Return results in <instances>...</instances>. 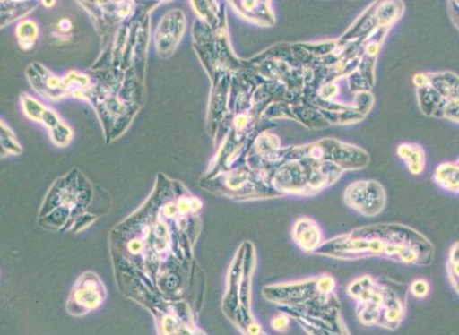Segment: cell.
<instances>
[{
	"mask_svg": "<svg viewBox=\"0 0 459 335\" xmlns=\"http://www.w3.org/2000/svg\"><path fill=\"white\" fill-rule=\"evenodd\" d=\"M314 254L343 262L379 258L405 267L427 268L436 257L434 243L422 232L401 222H379L342 234Z\"/></svg>",
	"mask_w": 459,
	"mask_h": 335,
	"instance_id": "6da1fadb",
	"label": "cell"
},
{
	"mask_svg": "<svg viewBox=\"0 0 459 335\" xmlns=\"http://www.w3.org/2000/svg\"><path fill=\"white\" fill-rule=\"evenodd\" d=\"M347 293L356 304L359 322L390 331L400 329L408 313V286L390 278L369 274L353 279Z\"/></svg>",
	"mask_w": 459,
	"mask_h": 335,
	"instance_id": "7a4b0ae2",
	"label": "cell"
},
{
	"mask_svg": "<svg viewBox=\"0 0 459 335\" xmlns=\"http://www.w3.org/2000/svg\"><path fill=\"white\" fill-rule=\"evenodd\" d=\"M255 268V247L250 241H245L229 267L221 303L224 315L243 335H259L263 331L252 308Z\"/></svg>",
	"mask_w": 459,
	"mask_h": 335,
	"instance_id": "3957f363",
	"label": "cell"
},
{
	"mask_svg": "<svg viewBox=\"0 0 459 335\" xmlns=\"http://www.w3.org/2000/svg\"><path fill=\"white\" fill-rule=\"evenodd\" d=\"M262 293L267 302L276 305L278 308L341 307L336 294V281L328 274L266 285Z\"/></svg>",
	"mask_w": 459,
	"mask_h": 335,
	"instance_id": "277c9868",
	"label": "cell"
},
{
	"mask_svg": "<svg viewBox=\"0 0 459 335\" xmlns=\"http://www.w3.org/2000/svg\"><path fill=\"white\" fill-rule=\"evenodd\" d=\"M412 82L419 107L428 117L440 100L459 99V76L453 72L418 73Z\"/></svg>",
	"mask_w": 459,
	"mask_h": 335,
	"instance_id": "5b68a950",
	"label": "cell"
},
{
	"mask_svg": "<svg viewBox=\"0 0 459 335\" xmlns=\"http://www.w3.org/2000/svg\"><path fill=\"white\" fill-rule=\"evenodd\" d=\"M278 309L296 321L308 335H351L342 317L341 307Z\"/></svg>",
	"mask_w": 459,
	"mask_h": 335,
	"instance_id": "8992f818",
	"label": "cell"
},
{
	"mask_svg": "<svg viewBox=\"0 0 459 335\" xmlns=\"http://www.w3.org/2000/svg\"><path fill=\"white\" fill-rule=\"evenodd\" d=\"M343 200L360 215L374 218L385 210L388 197L384 185L373 179H361L349 185Z\"/></svg>",
	"mask_w": 459,
	"mask_h": 335,
	"instance_id": "52a82bcc",
	"label": "cell"
},
{
	"mask_svg": "<svg viewBox=\"0 0 459 335\" xmlns=\"http://www.w3.org/2000/svg\"><path fill=\"white\" fill-rule=\"evenodd\" d=\"M21 105L28 119L43 125L48 130L56 146L69 145L74 137L73 130L55 109L27 93L21 96Z\"/></svg>",
	"mask_w": 459,
	"mask_h": 335,
	"instance_id": "ba28073f",
	"label": "cell"
},
{
	"mask_svg": "<svg viewBox=\"0 0 459 335\" xmlns=\"http://www.w3.org/2000/svg\"><path fill=\"white\" fill-rule=\"evenodd\" d=\"M26 76L32 89L46 99L60 101L68 97L64 80L39 63H32L26 69Z\"/></svg>",
	"mask_w": 459,
	"mask_h": 335,
	"instance_id": "9c48e42d",
	"label": "cell"
},
{
	"mask_svg": "<svg viewBox=\"0 0 459 335\" xmlns=\"http://www.w3.org/2000/svg\"><path fill=\"white\" fill-rule=\"evenodd\" d=\"M186 29V19L182 12L171 11L159 23L155 32V45L159 54L169 57L179 44Z\"/></svg>",
	"mask_w": 459,
	"mask_h": 335,
	"instance_id": "30bf717a",
	"label": "cell"
},
{
	"mask_svg": "<svg viewBox=\"0 0 459 335\" xmlns=\"http://www.w3.org/2000/svg\"><path fill=\"white\" fill-rule=\"evenodd\" d=\"M291 237L301 251L308 253H314L325 242L321 227L313 219L306 217L294 222Z\"/></svg>",
	"mask_w": 459,
	"mask_h": 335,
	"instance_id": "8fae6325",
	"label": "cell"
},
{
	"mask_svg": "<svg viewBox=\"0 0 459 335\" xmlns=\"http://www.w3.org/2000/svg\"><path fill=\"white\" fill-rule=\"evenodd\" d=\"M84 277L82 282L78 280L76 283V288L73 290L72 300L78 303L76 305L80 303L81 307H83L87 313L101 305L105 299L106 291L96 275L89 276L85 273Z\"/></svg>",
	"mask_w": 459,
	"mask_h": 335,
	"instance_id": "7c38bea8",
	"label": "cell"
},
{
	"mask_svg": "<svg viewBox=\"0 0 459 335\" xmlns=\"http://www.w3.org/2000/svg\"><path fill=\"white\" fill-rule=\"evenodd\" d=\"M397 155L413 176L422 175L427 168L425 149L418 143L403 142L397 148Z\"/></svg>",
	"mask_w": 459,
	"mask_h": 335,
	"instance_id": "4fadbf2b",
	"label": "cell"
},
{
	"mask_svg": "<svg viewBox=\"0 0 459 335\" xmlns=\"http://www.w3.org/2000/svg\"><path fill=\"white\" fill-rule=\"evenodd\" d=\"M433 180L441 190L459 196V159L439 164Z\"/></svg>",
	"mask_w": 459,
	"mask_h": 335,
	"instance_id": "5bb4252c",
	"label": "cell"
},
{
	"mask_svg": "<svg viewBox=\"0 0 459 335\" xmlns=\"http://www.w3.org/2000/svg\"><path fill=\"white\" fill-rule=\"evenodd\" d=\"M40 29L30 19L22 21L16 28L19 47L23 51H30L39 39Z\"/></svg>",
	"mask_w": 459,
	"mask_h": 335,
	"instance_id": "9a60e30c",
	"label": "cell"
},
{
	"mask_svg": "<svg viewBox=\"0 0 459 335\" xmlns=\"http://www.w3.org/2000/svg\"><path fill=\"white\" fill-rule=\"evenodd\" d=\"M446 274L450 287L459 296V241L453 243L448 249Z\"/></svg>",
	"mask_w": 459,
	"mask_h": 335,
	"instance_id": "2e32d148",
	"label": "cell"
},
{
	"mask_svg": "<svg viewBox=\"0 0 459 335\" xmlns=\"http://www.w3.org/2000/svg\"><path fill=\"white\" fill-rule=\"evenodd\" d=\"M431 117L444 119L459 125V99L440 100L435 107Z\"/></svg>",
	"mask_w": 459,
	"mask_h": 335,
	"instance_id": "e0dca14e",
	"label": "cell"
},
{
	"mask_svg": "<svg viewBox=\"0 0 459 335\" xmlns=\"http://www.w3.org/2000/svg\"><path fill=\"white\" fill-rule=\"evenodd\" d=\"M2 147L5 156L19 155L22 153V146L19 143L13 131L2 121Z\"/></svg>",
	"mask_w": 459,
	"mask_h": 335,
	"instance_id": "ac0fdd59",
	"label": "cell"
},
{
	"mask_svg": "<svg viewBox=\"0 0 459 335\" xmlns=\"http://www.w3.org/2000/svg\"><path fill=\"white\" fill-rule=\"evenodd\" d=\"M4 4H6L5 11H2V14L5 13V17L2 18V21L9 18L13 13V16L10 18L7 24L9 22L16 21L17 19H22V17L28 15L34 8L33 5H29L27 3L10 2V5H8L7 2H5Z\"/></svg>",
	"mask_w": 459,
	"mask_h": 335,
	"instance_id": "d6986e66",
	"label": "cell"
},
{
	"mask_svg": "<svg viewBox=\"0 0 459 335\" xmlns=\"http://www.w3.org/2000/svg\"><path fill=\"white\" fill-rule=\"evenodd\" d=\"M408 290L415 299L425 300L431 294V284L423 278L414 279L410 282Z\"/></svg>",
	"mask_w": 459,
	"mask_h": 335,
	"instance_id": "ffe728a7",
	"label": "cell"
},
{
	"mask_svg": "<svg viewBox=\"0 0 459 335\" xmlns=\"http://www.w3.org/2000/svg\"><path fill=\"white\" fill-rule=\"evenodd\" d=\"M73 29L69 19H62L56 23V30L54 32L57 39L67 41L70 39V32Z\"/></svg>",
	"mask_w": 459,
	"mask_h": 335,
	"instance_id": "44dd1931",
	"label": "cell"
},
{
	"mask_svg": "<svg viewBox=\"0 0 459 335\" xmlns=\"http://www.w3.org/2000/svg\"><path fill=\"white\" fill-rule=\"evenodd\" d=\"M290 320L289 315L280 312V314L272 320V327L276 331L284 332L290 327Z\"/></svg>",
	"mask_w": 459,
	"mask_h": 335,
	"instance_id": "7402d4cb",
	"label": "cell"
},
{
	"mask_svg": "<svg viewBox=\"0 0 459 335\" xmlns=\"http://www.w3.org/2000/svg\"><path fill=\"white\" fill-rule=\"evenodd\" d=\"M451 4L452 18L456 27L459 29V2H454Z\"/></svg>",
	"mask_w": 459,
	"mask_h": 335,
	"instance_id": "603a6c76",
	"label": "cell"
},
{
	"mask_svg": "<svg viewBox=\"0 0 459 335\" xmlns=\"http://www.w3.org/2000/svg\"><path fill=\"white\" fill-rule=\"evenodd\" d=\"M259 335H269V334L265 333V332L263 331Z\"/></svg>",
	"mask_w": 459,
	"mask_h": 335,
	"instance_id": "cb8c5ba5",
	"label": "cell"
}]
</instances>
